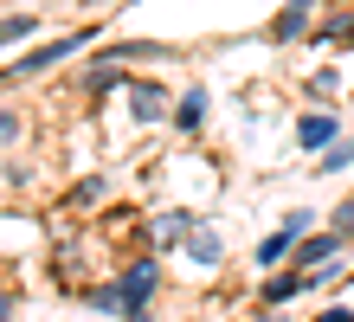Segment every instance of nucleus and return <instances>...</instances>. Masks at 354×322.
I'll list each match as a JSON object with an SVG mask.
<instances>
[{"mask_svg": "<svg viewBox=\"0 0 354 322\" xmlns=\"http://www.w3.org/2000/svg\"><path fill=\"white\" fill-rule=\"evenodd\" d=\"M297 142H303V148H328V142H335V116H322V110L303 116V123H297Z\"/></svg>", "mask_w": 354, "mask_h": 322, "instance_id": "39448f33", "label": "nucleus"}, {"mask_svg": "<svg viewBox=\"0 0 354 322\" xmlns=\"http://www.w3.org/2000/svg\"><path fill=\"white\" fill-rule=\"evenodd\" d=\"M129 322H149V316H129Z\"/></svg>", "mask_w": 354, "mask_h": 322, "instance_id": "6ab92c4d", "label": "nucleus"}, {"mask_svg": "<svg viewBox=\"0 0 354 322\" xmlns=\"http://www.w3.org/2000/svg\"><path fill=\"white\" fill-rule=\"evenodd\" d=\"M297 290H309V277H303V271H290V277H270V284H264V303L277 310V303H290Z\"/></svg>", "mask_w": 354, "mask_h": 322, "instance_id": "6e6552de", "label": "nucleus"}, {"mask_svg": "<svg viewBox=\"0 0 354 322\" xmlns=\"http://www.w3.org/2000/svg\"><path fill=\"white\" fill-rule=\"evenodd\" d=\"M91 33H65V39H52V46H39V52H26L19 58V71H46V64H58V58H71L77 46H84Z\"/></svg>", "mask_w": 354, "mask_h": 322, "instance_id": "f03ea898", "label": "nucleus"}, {"mask_svg": "<svg viewBox=\"0 0 354 322\" xmlns=\"http://www.w3.org/2000/svg\"><path fill=\"white\" fill-rule=\"evenodd\" d=\"M129 91H136V116H142V123H149V116H161V110H168V91H161V84H149V78H136V84H129Z\"/></svg>", "mask_w": 354, "mask_h": 322, "instance_id": "423d86ee", "label": "nucleus"}, {"mask_svg": "<svg viewBox=\"0 0 354 322\" xmlns=\"http://www.w3.org/2000/svg\"><path fill=\"white\" fill-rule=\"evenodd\" d=\"M335 251H342V232H322V239H309V245L297 251V271H316V265H328Z\"/></svg>", "mask_w": 354, "mask_h": 322, "instance_id": "20e7f679", "label": "nucleus"}, {"mask_svg": "<svg viewBox=\"0 0 354 322\" xmlns=\"http://www.w3.org/2000/svg\"><path fill=\"white\" fill-rule=\"evenodd\" d=\"M174 123H180V129H200V123H206V91H187L180 110H174Z\"/></svg>", "mask_w": 354, "mask_h": 322, "instance_id": "1a4fd4ad", "label": "nucleus"}, {"mask_svg": "<svg viewBox=\"0 0 354 322\" xmlns=\"http://www.w3.org/2000/svg\"><path fill=\"white\" fill-rule=\"evenodd\" d=\"M309 7H316V0H290V7L277 13V26H270V39H297L303 26H309ZM309 39V33H303Z\"/></svg>", "mask_w": 354, "mask_h": 322, "instance_id": "7ed1b4c3", "label": "nucleus"}, {"mask_svg": "<svg viewBox=\"0 0 354 322\" xmlns=\"http://www.w3.org/2000/svg\"><path fill=\"white\" fill-rule=\"evenodd\" d=\"M258 322H270V316H258Z\"/></svg>", "mask_w": 354, "mask_h": 322, "instance_id": "aec40b11", "label": "nucleus"}, {"mask_svg": "<svg viewBox=\"0 0 354 322\" xmlns=\"http://www.w3.org/2000/svg\"><path fill=\"white\" fill-rule=\"evenodd\" d=\"M7 136H19V123H13L7 110H0V142H7Z\"/></svg>", "mask_w": 354, "mask_h": 322, "instance_id": "f3484780", "label": "nucleus"}, {"mask_svg": "<svg viewBox=\"0 0 354 322\" xmlns=\"http://www.w3.org/2000/svg\"><path fill=\"white\" fill-rule=\"evenodd\" d=\"M155 290H161V271H155V265H129V271H122V284H116V296H122V316H142Z\"/></svg>", "mask_w": 354, "mask_h": 322, "instance_id": "f257e3e1", "label": "nucleus"}, {"mask_svg": "<svg viewBox=\"0 0 354 322\" xmlns=\"http://www.w3.org/2000/svg\"><path fill=\"white\" fill-rule=\"evenodd\" d=\"M316 39H348V46H354V13H342V19H328V26H322Z\"/></svg>", "mask_w": 354, "mask_h": 322, "instance_id": "f8f14e48", "label": "nucleus"}, {"mask_svg": "<svg viewBox=\"0 0 354 322\" xmlns=\"http://www.w3.org/2000/svg\"><path fill=\"white\" fill-rule=\"evenodd\" d=\"M283 251H290V232H277V239H264V245H258V265H277Z\"/></svg>", "mask_w": 354, "mask_h": 322, "instance_id": "9b49d317", "label": "nucleus"}, {"mask_svg": "<svg viewBox=\"0 0 354 322\" xmlns=\"http://www.w3.org/2000/svg\"><path fill=\"white\" fill-rule=\"evenodd\" d=\"M316 322H354V310H322Z\"/></svg>", "mask_w": 354, "mask_h": 322, "instance_id": "dca6fc26", "label": "nucleus"}, {"mask_svg": "<svg viewBox=\"0 0 354 322\" xmlns=\"http://www.w3.org/2000/svg\"><path fill=\"white\" fill-rule=\"evenodd\" d=\"M19 33H32V19H0V46H13Z\"/></svg>", "mask_w": 354, "mask_h": 322, "instance_id": "ddd939ff", "label": "nucleus"}, {"mask_svg": "<svg viewBox=\"0 0 354 322\" xmlns=\"http://www.w3.org/2000/svg\"><path fill=\"white\" fill-rule=\"evenodd\" d=\"M149 232H155V245H180L187 232H194V220H187V213H161V220H155Z\"/></svg>", "mask_w": 354, "mask_h": 322, "instance_id": "0eeeda50", "label": "nucleus"}, {"mask_svg": "<svg viewBox=\"0 0 354 322\" xmlns=\"http://www.w3.org/2000/svg\"><path fill=\"white\" fill-rule=\"evenodd\" d=\"M187 251H194L200 265H219V239H213V232H206V226L194 232V239H187Z\"/></svg>", "mask_w": 354, "mask_h": 322, "instance_id": "9d476101", "label": "nucleus"}, {"mask_svg": "<svg viewBox=\"0 0 354 322\" xmlns=\"http://www.w3.org/2000/svg\"><path fill=\"white\" fill-rule=\"evenodd\" d=\"M335 232H342V239L354 232V200H342V206H335Z\"/></svg>", "mask_w": 354, "mask_h": 322, "instance_id": "2eb2a0df", "label": "nucleus"}, {"mask_svg": "<svg viewBox=\"0 0 354 322\" xmlns=\"http://www.w3.org/2000/svg\"><path fill=\"white\" fill-rule=\"evenodd\" d=\"M7 310H13V303H7V296H0V322H7Z\"/></svg>", "mask_w": 354, "mask_h": 322, "instance_id": "a211bd4d", "label": "nucleus"}, {"mask_svg": "<svg viewBox=\"0 0 354 322\" xmlns=\"http://www.w3.org/2000/svg\"><path fill=\"white\" fill-rule=\"evenodd\" d=\"M309 97H335V71H316V78H309Z\"/></svg>", "mask_w": 354, "mask_h": 322, "instance_id": "4468645a", "label": "nucleus"}]
</instances>
